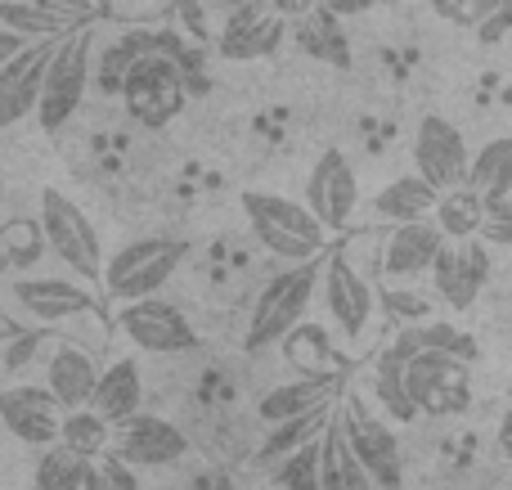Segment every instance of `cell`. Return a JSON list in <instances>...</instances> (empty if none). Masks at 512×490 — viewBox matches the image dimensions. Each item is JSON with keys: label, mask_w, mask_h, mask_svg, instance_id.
<instances>
[{"label": "cell", "mask_w": 512, "mask_h": 490, "mask_svg": "<svg viewBox=\"0 0 512 490\" xmlns=\"http://www.w3.org/2000/svg\"><path fill=\"white\" fill-rule=\"evenodd\" d=\"M113 450L135 468H167L189 455V437L171 419H158V414L140 410L113 428Z\"/></svg>", "instance_id": "15"}, {"label": "cell", "mask_w": 512, "mask_h": 490, "mask_svg": "<svg viewBox=\"0 0 512 490\" xmlns=\"http://www.w3.org/2000/svg\"><path fill=\"white\" fill-rule=\"evenodd\" d=\"M319 293H324V306L333 315V324L342 329V338H364L373 320V288L360 270L351 266L342 248L324 257V279H319Z\"/></svg>", "instance_id": "14"}, {"label": "cell", "mask_w": 512, "mask_h": 490, "mask_svg": "<svg viewBox=\"0 0 512 490\" xmlns=\"http://www.w3.org/2000/svg\"><path fill=\"white\" fill-rule=\"evenodd\" d=\"M373 392H378V405L387 410V419H396V423L418 419V405L405 383V360L391 356V351H382L378 365H373Z\"/></svg>", "instance_id": "32"}, {"label": "cell", "mask_w": 512, "mask_h": 490, "mask_svg": "<svg viewBox=\"0 0 512 490\" xmlns=\"http://www.w3.org/2000/svg\"><path fill=\"white\" fill-rule=\"evenodd\" d=\"M333 14H342V18H355V14H369V9H378L382 0H324Z\"/></svg>", "instance_id": "44"}, {"label": "cell", "mask_w": 512, "mask_h": 490, "mask_svg": "<svg viewBox=\"0 0 512 490\" xmlns=\"http://www.w3.org/2000/svg\"><path fill=\"white\" fill-rule=\"evenodd\" d=\"M9 302L23 320L32 324H63L77 320L95 306V293L86 288V279H63V275H23L9 284Z\"/></svg>", "instance_id": "9"}, {"label": "cell", "mask_w": 512, "mask_h": 490, "mask_svg": "<svg viewBox=\"0 0 512 490\" xmlns=\"http://www.w3.org/2000/svg\"><path fill=\"white\" fill-rule=\"evenodd\" d=\"M41 239L68 275L86 279V284H104V266H108L104 239L90 225V216L59 189L41 194Z\"/></svg>", "instance_id": "4"}, {"label": "cell", "mask_w": 512, "mask_h": 490, "mask_svg": "<svg viewBox=\"0 0 512 490\" xmlns=\"http://www.w3.org/2000/svg\"><path fill=\"white\" fill-rule=\"evenodd\" d=\"M265 5H270L274 14H283V18H288V23H297V18H306L310 9H319V5H324V0H265Z\"/></svg>", "instance_id": "42"}, {"label": "cell", "mask_w": 512, "mask_h": 490, "mask_svg": "<svg viewBox=\"0 0 512 490\" xmlns=\"http://www.w3.org/2000/svg\"><path fill=\"white\" fill-rule=\"evenodd\" d=\"M490 279V252H486V239H445L441 257L432 266V284L441 293V302H450L454 311H468L472 302L481 297Z\"/></svg>", "instance_id": "16"}, {"label": "cell", "mask_w": 512, "mask_h": 490, "mask_svg": "<svg viewBox=\"0 0 512 490\" xmlns=\"http://www.w3.org/2000/svg\"><path fill=\"white\" fill-rule=\"evenodd\" d=\"M328 419H333V405H324V410H310V414H301V419L270 423V437H265L261 450H256V468H279L283 459L297 455L306 441L324 437Z\"/></svg>", "instance_id": "26"}, {"label": "cell", "mask_w": 512, "mask_h": 490, "mask_svg": "<svg viewBox=\"0 0 512 490\" xmlns=\"http://www.w3.org/2000/svg\"><path fill=\"white\" fill-rule=\"evenodd\" d=\"M445 248V230L427 216V221L391 225L387 243H382V275L387 279H423L432 275L436 257Z\"/></svg>", "instance_id": "18"}, {"label": "cell", "mask_w": 512, "mask_h": 490, "mask_svg": "<svg viewBox=\"0 0 512 490\" xmlns=\"http://www.w3.org/2000/svg\"><path fill=\"white\" fill-rule=\"evenodd\" d=\"M468 167H472V149L463 140V131L445 117H423L414 131V171H423L436 189H454L468 185Z\"/></svg>", "instance_id": "13"}, {"label": "cell", "mask_w": 512, "mask_h": 490, "mask_svg": "<svg viewBox=\"0 0 512 490\" xmlns=\"http://www.w3.org/2000/svg\"><path fill=\"white\" fill-rule=\"evenodd\" d=\"M499 450L512 459V392H508V405H504V419H499Z\"/></svg>", "instance_id": "45"}, {"label": "cell", "mask_w": 512, "mask_h": 490, "mask_svg": "<svg viewBox=\"0 0 512 490\" xmlns=\"http://www.w3.org/2000/svg\"><path fill=\"white\" fill-rule=\"evenodd\" d=\"M274 482L283 490H324V477H319V437L306 441L297 455H288L279 468H274Z\"/></svg>", "instance_id": "35"}, {"label": "cell", "mask_w": 512, "mask_h": 490, "mask_svg": "<svg viewBox=\"0 0 512 490\" xmlns=\"http://www.w3.org/2000/svg\"><path fill=\"white\" fill-rule=\"evenodd\" d=\"M283 36H288V18L283 14H274L270 5H239L230 9L221 36H216V54L230 63H252L279 50Z\"/></svg>", "instance_id": "17"}, {"label": "cell", "mask_w": 512, "mask_h": 490, "mask_svg": "<svg viewBox=\"0 0 512 490\" xmlns=\"http://www.w3.org/2000/svg\"><path fill=\"white\" fill-rule=\"evenodd\" d=\"M342 423H346V437H351L360 464L369 468L373 486H378V490H400V486H405V459H400V441L387 432V423L369 419V414H351V410H342Z\"/></svg>", "instance_id": "19"}, {"label": "cell", "mask_w": 512, "mask_h": 490, "mask_svg": "<svg viewBox=\"0 0 512 490\" xmlns=\"http://www.w3.org/2000/svg\"><path fill=\"white\" fill-rule=\"evenodd\" d=\"M481 239H486L490 248H512V194L508 198H495V203L486 207Z\"/></svg>", "instance_id": "39"}, {"label": "cell", "mask_w": 512, "mask_h": 490, "mask_svg": "<svg viewBox=\"0 0 512 490\" xmlns=\"http://www.w3.org/2000/svg\"><path fill=\"white\" fill-rule=\"evenodd\" d=\"M512 32V0H504V5H499L495 9V14H490L486 18V23H481L477 27V36H481V41H486V45H495V41H504V36Z\"/></svg>", "instance_id": "40"}, {"label": "cell", "mask_w": 512, "mask_h": 490, "mask_svg": "<svg viewBox=\"0 0 512 490\" xmlns=\"http://www.w3.org/2000/svg\"><path fill=\"white\" fill-rule=\"evenodd\" d=\"M99 374H104V369L95 365V356H90L81 342L63 338L59 347L50 351V365H45V387H50V392L63 401V410H86V405L95 401Z\"/></svg>", "instance_id": "20"}, {"label": "cell", "mask_w": 512, "mask_h": 490, "mask_svg": "<svg viewBox=\"0 0 512 490\" xmlns=\"http://www.w3.org/2000/svg\"><path fill=\"white\" fill-rule=\"evenodd\" d=\"M243 216H248V230L256 234L270 257L279 261H315L324 257L328 243V225L310 212V203H297V198L283 194H265V189H248L243 194Z\"/></svg>", "instance_id": "1"}, {"label": "cell", "mask_w": 512, "mask_h": 490, "mask_svg": "<svg viewBox=\"0 0 512 490\" xmlns=\"http://www.w3.org/2000/svg\"><path fill=\"white\" fill-rule=\"evenodd\" d=\"M486 207L490 203L472 185H454V189H445L441 194L432 221L445 230V239H477L481 225H486Z\"/></svg>", "instance_id": "30"}, {"label": "cell", "mask_w": 512, "mask_h": 490, "mask_svg": "<svg viewBox=\"0 0 512 490\" xmlns=\"http://www.w3.org/2000/svg\"><path fill=\"white\" fill-rule=\"evenodd\" d=\"M405 383L418 414L450 419L472 405V360L454 351H418L405 360Z\"/></svg>", "instance_id": "7"}, {"label": "cell", "mask_w": 512, "mask_h": 490, "mask_svg": "<svg viewBox=\"0 0 512 490\" xmlns=\"http://www.w3.org/2000/svg\"><path fill=\"white\" fill-rule=\"evenodd\" d=\"M319 279H324V266L315 257V261H292L288 270H279L261 288V297L252 306V320H248V351H265V347L288 342V333L306 320L310 302H315Z\"/></svg>", "instance_id": "3"}, {"label": "cell", "mask_w": 512, "mask_h": 490, "mask_svg": "<svg viewBox=\"0 0 512 490\" xmlns=\"http://www.w3.org/2000/svg\"><path fill=\"white\" fill-rule=\"evenodd\" d=\"M297 45L310 59L328 63V68H351V41H346V32H342V14H333L328 5L297 18Z\"/></svg>", "instance_id": "25"}, {"label": "cell", "mask_w": 512, "mask_h": 490, "mask_svg": "<svg viewBox=\"0 0 512 490\" xmlns=\"http://www.w3.org/2000/svg\"><path fill=\"white\" fill-rule=\"evenodd\" d=\"M59 441L68 450H77V455L95 459V455H104V450H113V423H108L104 414H95L90 405L86 410H68Z\"/></svg>", "instance_id": "33"}, {"label": "cell", "mask_w": 512, "mask_h": 490, "mask_svg": "<svg viewBox=\"0 0 512 490\" xmlns=\"http://www.w3.org/2000/svg\"><path fill=\"white\" fill-rule=\"evenodd\" d=\"M468 185L477 189L486 203L512 194V135H495V140H486L477 153H472Z\"/></svg>", "instance_id": "29"}, {"label": "cell", "mask_w": 512, "mask_h": 490, "mask_svg": "<svg viewBox=\"0 0 512 490\" xmlns=\"http://www.w3.org/2000/svg\"><path fill=\"white\" fill-rule=\"evenodd\" d=\"M63 401L50 387H32V383H14L0 387V423L9 428V437L23 441V446H54L63 432Z\"/></svg>", "instance_id": "11"}, {"label": "cell", "mask_w": 512, "mask_h": 490, "mask_svg": "<svg viewBox=\"0 0 512 490\" xmlns=\"http://www.w3.org/2000/svg\"><path fill=\"white\" fill-rule=\"evenodd\" d=\"M90 81H95V23L86 18L72 32H63L59 45H54L50 72H45V86H41V104H36V122H41L45 135H59L72 122Z\"/></svg>", "instance_id": "2"}, {"label": "cell", "mask_w": 512, "mask_h": 490, "mask_svg": "<svg viewBox=\"0 0 512 490\" xmlns=\"http://www.w3.org/2000/svg\"><path fill=\"white\" fill-rule=\"evenodd\" d=\"M504 5V0H432V9L445 18V23H454V27H472L477 32L481 23H486L495 9Z\"/></svg>", "instance_id": "38"}, {"label": "cell", "mask_w": 512, "mask_h": 490, "mask_svg": "<svg viewBox=\"0 0 512 490\" xmlns=\"http://www.w3.org/2000/svg\"><path fill=\"white\" fill-rule=\"evenodd\" d=\"M140 405H144V374H140V365H135L131 356L113 360V365L99 374V387H95L90 410L104 414V419L117 428V423H126L131 414H140Z\"/></svg>", "instance_id": "23"}, {"label": "cell", "mask_w": 512, "mask_h": 490, "mask_svg": "<svg viewBox=\"0 0 512 490\" xmlns=\"http://www.w3.org/2000/svg\"><path fill=\"white\" fill-rule=\"evenodd\" d=\"M131 5H153V0H131Z\"/></svg>", "instance_id": "47"}, {"label": "cell", "mask_w": 512, "mask_h": 490, "mask_svg": "<svg viewBox=\"0 0 512 490\" xmlns=\"http://www.w3.org/2000/svg\"><path fill=\"white\" fill-rule=\"evenodd\" d=\"M0 23L23 32L27 41H45V36L68 32V18L50 14V9H41V5H27V0H0Z\"/></svg>", "instance_id": "34"}, {"label": "cell", "mask_w": 512, "mask_h": 490, "mask_svg": "<svg viewBox=\"0 0 512 490\" xmlns=\"http://www.w3.org/2000/svg\"><path fill=\"white\" fill-rule=\"evenodd\" d=\"M319 477H324V490H378L369 468L355 455L351 437H346L342 414H333L324 437H319Z\"/></svg>", "instance_id": "22"}, {"label": "cell", "mask_w": 512, "mask_h": 490, "mask_svg": "<svg viewBox=\"0 0 512 490\" xmlns=\"http://www.w3.org/2000/svg\"><path fill=\"white\" fill-rule=\"evenodd\" d=\"M212 5H221V9H239V5H265V0H212Z\"/></svg>", "instance_id": "46"}, {"label": "cell", "mask_w": 512, "mask_h": 490, "mask_svg": "<svg viewBox=\"0 0 512 490\" xmlns=\"http://www.w3.org/2000/svg\"><path fill=\"white\" fill-rule=\"evenodd\" d=\"M23 45H27V36H23V32H14V27L0 23V68H5V63L14 59V54L23 50Z\"/></svg>", "instance_id": "43"}, {"label": "cell", "mask_w": 512, "mask_h": 490, "mask_svg": "<svg viewBox=\"0 0 512 490\" xmlns=\"http://www.w3.org/2000/svg\"><path fill=\"white\" fill-rule=\"evenodd\" d=\"M117 333H122L131 347L149 351V356H189L198 351V329L189 324V315L180 306L153 297H135V302H122L117 311Z\"/></svg>", "instance_id": "8"}, {"label": "cell", "mask_w": 512, "mask_h": 490, "mask_svg": "<svg viewBox=\"0 0 512 490\" xmlns=\"http://www.w3.org/2000/svg\"><path fill=\"white\" fill-rule=\"evenodd\" d=\"M306 203L328 230H346L360 207V176H355L351 158L342 149H324L306 176Z\"/></svg>", "instance_id": "12"}, {"label": "cell", "mask_w": 512, "mask_h": 490, "mask_svg": "<svg viewBox=\"0 0 512 490\" xmlns=\"http://www.w3.org/2000/svg\"><path fill=\"white\" fill-rule=\"evenodd\" d=\"M436 203H441V189L423 171H414V176H396L391 185H382L378 198H373V212L387 225H405V221H427L436 212Z\"/></svg>", "instance_id": "24"}, {"label": "cell", "mask_w": 512, "mask_h": 490, "mask_svg": "<svg viewBox=\"0 0 512 490\" xmlns=\"http://www.w3.org/2000/svg\"><path fill=\"white\" fill-rule=\"evenodd\" d=\"M54 45L59 36H45V41H27L14 59L0 68V131L36 117V104H41V86L45 72H50Z\"/></svg>", "instance_id": "10"}, {"label": "cell", "mask_w": 512, "mask_h": 490, "mask_svg": "<svg viewBox=\"0 0 512 490\" xmlns=\"http://www.w3.org/2000/svg\"><path fill=\"white\" fill-rule=\"evenodd\" d=\"M27 5H41V9H50V14H59V18H77V23H86L90 18V0H27Z\"/></svg>", "instance_id": "41"}, {"label": "cell", "mask_w": 512, "mask_h": 490, "mask_svg": "<svg viewBox=\"0 0 512 490\" xmlns=\"http://www.w3.org/2000/svg\"><path fill=\"white\" fill-rule=\"evenodd\" d=\"M189 257V239H171V234H149V239L126 243L113 252L104 266V293L117 302H135V297H153L162 284H171Z\"/></svg>", "instance_id": "5"}, {"label": "cell", "mask_w": 512, "mask_h": 490, "mask_svg": "<svg viewBox=\"0 0 512 490\" xmlns=\"http://www.w3.org/2000/svg\"><path fill=\"white\" fill-rule=\"evenodd\" d=\"M158 50H167L176 59V68L185 72L189 95H207V72H203V50L194 41H185L180 32H158Z\"/></svg>", "instance_id": "37"}, {"label": "cell", "mask_w": 512, "mask_h": 490, "mask_svg": "<svg viewBox=\"0 0 512 490\" xmlns=\"http://www.w3.org/2000/svg\"><path fill=\"white\" fill-rule=\"evenodd\" d=\"M391 356L409 360L418 356V351H454V356H477V342L468 338L463 329H454V324H441V320H427V324H409V329H400L396 338L387 342Z\"/></svg>", "instance_id": "28"}, {"label": "cell", "mask_w": 512, "mask_h": 490, "mask_svg": "<svg viewBox=\"0 0 512 490\" xmlns=\"http://www.w3.org/2000/svg\"><path fill=\"white\" fill-rule=\"evenodd\" d=\"M333 392H337V374H306V378H292V383H279L261 396L256 414L265 423H283V419H301L310 410H324L333 405Z\"/></svg>", "instance_id": "21"}, {"label": "cell", "mask_w": 512, "mask_h": 490, "mask_svg": "<svg viewBox=\"0 0 512 490\" xmlns=\"http://www.w3.org/2000/svg\"><path fill=\"white\" fill-rule=\"evenodd\" d=\"M149 50H158V32H122L95 54V81L104 95H122L126 72L135 68V59H144Z\"/></svg>", "instance_id": "27"}, {"label": "cell", "mask_w": 512, "mask_h": 490, "mask_svg": "<svg viewBox=\"0 0 512 490\" xmlns=\"http://www.w3.org/2000/svg\"><path fill=\"white\" fill-rule=\"evenodd\" d=\"M86 468L90 459L68 450L63 441L41 450L36 459V473H32V490H86Z\"/></svg>", "instance_id": "31"}, {"label": "cell", "mask_w": 512, "mask_h": 490, "mask_svg": "<svg viewBox=\"0 0 512 490\" xmlns=\"http://www.w3.org/2000/svg\"><path fill=\"white\" fill-rule=\"evenodd\" d=\"M86 490H140V468L126 464L117 450H104V455L90 459Z\"/></svg>", "instance_id": "36"}, {"label": "cell", "mask_w": 512, "mask_h": 490, "mask_svg": "<svg viewBox=\"0 0 512 490\" xmlns=\"http://www.w3.org/2000/svg\"><path fill=\"white\" fill-rule=\"evenodd\" d=\"M117 99L126 104V117H131V122L158 131V126L176 122L180 108L189 104V81L167 50H149L144 59H135L131 72H126L122 95Z\"/></svg>", "instance_id": "6"}]
</instances>
